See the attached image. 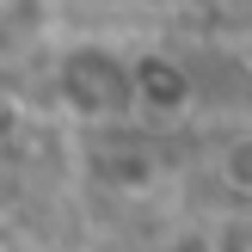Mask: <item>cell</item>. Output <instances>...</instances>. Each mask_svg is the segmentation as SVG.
<instances>
[{
    "label": "cell",
    "instance_id": "6da1fadb",
    "mask_svg": "<svg viewBox=\"0 0 252 252\" xmlns=\"http://www.w3.org/2000/svg\"><path fill=\"white\" fill-rule=\"evenodd\" d=\"M216 166H221V179H228V185L252 191V135H234V142L221 148V160H216Z\"/></svg>",
    "mask_w": 252,
    "mask_h": 252
},
{
    "label": "cell",
    "instance_id": "7a4b0ae2",
    "mask_svg": "<svg viewBox=\"0 0 252 252\" xmlns=\"http://www.w3.org/2000/svg\"><path fill=\"white\" fill-rule=\"evenodd\" d=\"M37 19H43V6H37V0H0V37L37 31Z\"/></svg>",
    "mask_w": 252,
    "mask_h": 252
}]
</instances>
